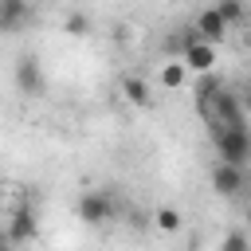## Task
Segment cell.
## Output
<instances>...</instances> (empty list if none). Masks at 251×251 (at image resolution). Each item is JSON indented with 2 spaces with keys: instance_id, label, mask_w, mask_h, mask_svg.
<instances>
[{
  "instance_id": "cell-1",
  "label": "cell",
  "mask_w": 251,
  "mask_h": 251,
  "mask_svg": "<svg viewBox=\"0 0 251 251\" xmlns=\"http://www.w3.org/2000/svg\"><path fill=\"white\" fill-rule=\"evenodd\" d=\"M208 141H212V149H216V161L239 165V169L251 165V129H247V126H243V129H227V126H220V122H208Z\"/></svg>"
},
{
  "instance_id": "cell-2",
  "label": "cell",
  "mask_w": 251,
  "mask_h": 251,
  "mask_svg": "<svg viewBox=\"0 0 251 251\" xmlns=\"http://www.w3.org/2000/svg\"><path fill=\"white\" fill-rule=\"evenodd\" d=\"M204 122H220V126H227V129H243L247 126V110H243V94H235L231 86H224L204 110Z\"/></svg>"
},
{
  "instance_id": "cell-3",
  "label": "cell",
  "mask_w": 251,
  "mask_h": 251,
  "mask_svg": "<svg viewBox=\"0 0 251 251\" xmlns=\"http://www.w3.org/2000/svg\"><path fill=\"white\" fill-rule=\"evenodd\" d=\"M114 196L110 192H102V188H90V192H82L78 196V220L82 224H90V227H102V224H110L114 220Z\"/></svg>"
},
{
  "instance_id": "cell-4",
  "label": "cell",
  "mask_w": 251,
  "mask_h": 251,
  "mask_svg": "<svg viewBox=\"0 0 251 251\" xmlns=\"http://www.w3.org/2000/svg\"><path fill=\"white\" fill-rule=\"evenodd\" d=\"M212 188H216V196H224V200L239 196V192L247 188V169L216 161V165H212Z\"/></svg>"
},
{
  "instance_id": "cell-5",
  "label": "cell",
  "mask_w": 251,
  "mask_h": 251,
  "mask_svg": "<svg viewBox=\"0 0 251 251\" xmlns=\"http://www.w3.org/2000/svg\"><path fill=\"white\" fill-rule=\"evenodd\" d=\"M39 231V220L31 208H16L12 220H8V247H20V243H31Z\"/></svg>"
},
{
  "instance_id": "cell-6",
  "label": "cell",
  "mask_w": 251,
  "mask_h": 251,
  "mask_svg": "<svg viewBox=\"0 0 251 251\" xmlns=\"http://www.w3.org/2000/svg\"><path fill=\"white\" fill-rule=\"evenodd\" d=\"M227 27H231V24H227L216 8H204V12L196 16V31H200V39H204V43H212V47H216V43H224Z\"/></svg>"
},
{
  "instance_id": "cell-7",
  "label": "cell",
  "mask_w": 251,
  "mask_h": 251,
  "mask_svg": "<svg viewBox=\"0 0 251 251\" xmlns=\"http://www.w3.org/2000/svg\"><path fill=\"white\" fill-rule=\"evenodd\" d=\"M16 86L24 94H43V71H39V59L35 55H24L16 63Z\"/></svg>"
},
{
  "instance_id": "cell-8",
  "label": "cell",
  "mask_w": 251,
  "mask_h": 251,
  "mask_svg": "<svg viewBox=\"0 0 251 251\" xmlns=\"http://www.w3.org/2000/svg\"><path fill=\"white\" fill-rule=\"evenodd\" d=\"M216 59H220V55H216L212 43H196V47L184 51V67H188L192 75H212V71H216Z\"/></svg>"
},
{
  "instance_id": "cell-9",
  "label": "cell",
  "mask_w": 251,
  "mask_h": 251,
  "mask_svg": "<svg viewBox=\"0 0 251 251\" xmlns=\"http://www.w3.org/2000/svg\"><path fill=\"white\" fill-rule=\"evenodd\" d=\"M31 20V4L27 0H0V27L4 31H20Z\"/></svg>"
},
{
  "instance_id": "cell-10",
  "label": "cell",
  "mask_w": 251,
  "mask_h": 251,
  "mask_svg": "<svg viewBox=\"0 0 251 251\" xmlns=\"http://www.w3.org/2000/svg\"><path fill=\"white\" fill-rule=\"evenodd\" d=\"M188 67H184V59H169L165 67H161V75H157V82L165 86V90H180L184 82H188Z\"/></svg>"
},
{
  "instance_id": "cell-11",
  "label": "cell",
  "mask_w": 251,
  "mask_h": 251,
  "mask_svg": "<svg viewBox=\"0 0 251 251\" xmlns=\"http://www.w3.org/2000/svg\"><path fill=\"white\" fill-rule=\"evenodd\" d=\"M220 90H224V78H220L216 71H212V75H200V78H196V86H192V94H196V106L204 110V106H208V102H212Z\"/></svg>"
},
{
  "instance_id": "cell-12",
  "label": "cell",
  "mask_w": 251,
  "mask_h": 251,
  "mask_svg": "<svg viewBox=\"0 0 251 251\" xmlns=\"http://www.w3.org/2000/svg\"><path fill=\"white\" fill-rule=\"evenodd\" d=\"M122 94H126L133 106H149V102H153L149 82H145V78H137V75H126V78H122Z\"/></svg>"
},
{
  "instance_id": "cell-13",
  "label": "cell",
  "mask_w": 251,
  "mask_h": 251,
  "mask_svg": "<svg viewBox=\"0 0 251 251\" xmlns=\"http://www.w3.org/2000/svg\"><path fill=\"white\" fill-rule=\"evenodd\" d=\"M153 224H157V231H180L184 216H180L176 208H157V212H153Z\"/></svg>"
},
{
  "instance_id": "cell-14",
  "label": "cell",
  "mask_w": 251,
  "mask_h": 251,
  "mask_svg": "<svg viewBox=\"0 0 251 251\" xmlns=\"http://www.w3.org/2000/svg\"><path fill=\"white\" fill-rule=\"evenodd\" d=\"M212 8H216L227 24H243V16H247V4H243V0H216Z\"/></svg>"
},
{
  "instance_id": "cell-15",
  "label": "cell",
  "mask_w": 251,
  "mask_h": 251,
  "mask_svg": "<svg viewBox=\"0 0 251 251\" xmlns=\"http://www.w3.org/2000/svg\"><path fill=\"white\" fill-rule=\"evenodd\" d=\"M63 31H67V35H75V39H82V35L90 31V20H86L82 12H71V16L63 20Z\"/></svg>"
},
{
  "instance_id": "cell-16",
  "label": "cell",
  "mask_w": 251,
  "mask_h": 251,
  "mask_svg": "<svg viewBox=\"0 0 251 251\" xmlns=\"http://www.w3.org/2000/svg\"><path fill=\"white\" fill-rule=\"evenodd\" d=\"M220 251H251V235L247 231H227L224 243H220Z\"/></svg>"
},
{
  "instance_id": "cell-17",
  "label": "cell",
  "mask_w": 251,
  "mask_h": 251,
  "mask_svg": "<svg viewBox=\"0 0 251 251\" xmlns=\"http://www.w3.org/2000/svg\"><path fill=\"white\" fill-rule=\"evenodd\" d=\"M239 94H243V110H247V114H251V82H247V86H243V90H239Z\"/></svg>"
},
{
  "instance_id": "cell-18",
  "label": "cell",
  "mask_w": 251,
  "mask_h": 251,
  "mask_svg": "<svg viewBox=\"0 0 251 251\" xmlns=\"http://www.w3.org/2000/svg\"><path fill=\"white\" fill-rule=\"evenodd\" d=\"M247 220H251V208H247Z\"/></svg>"
}]
</instances>
